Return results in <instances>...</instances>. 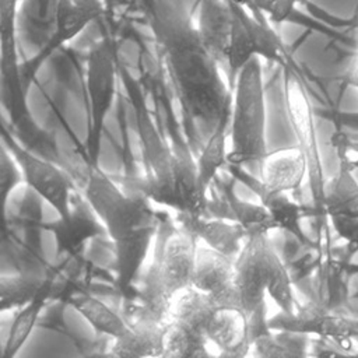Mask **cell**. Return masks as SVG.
I'll return each instance as SVG.
<instances>
[{
	"instance_id": "1",
	"label": "cell",
	"mask_w": 358,
	"mask_h": 358,
	"mask_svg": "<svg viewBox=\"0 0 358 358\" xmlns=\"http://www.w3.org/2000/svg\"><path fill=\"white\" fill-rule=\"evenodd\" d=\"M147 18L187 116L207 137L232 106L221 64L203 45L196 21L180 0H145Z\"/></svg>"
},
{
	"instance_id": "2",
	"label": "cell",
	"mask_w": 358,
	"mask_h": 358,
	"mask_svg": "<svg viewBox=\"0 0 358 358\" xmlns=\"http://www.w3.org/2000/svg\"><path fill=\"white\" fill-rule=\"evenodd\" d=\"M115 248L116 284L127 294L138 278L159 222L151 200L140 192L124 193L101 217Z\"/></svg>"
},
{
	"instance_id": "3",
	"label": "cell",
	"mask_w": 358,
	"mask_h": 358,
	"mask_svg": "<svg viewBox=\"0 0 358 358\" xmlns=\"http://www.w3.org/2000/svg\"><path fill=\"white\" fill-rule=\"evenodd\" d=\"M158 238V236H157ZM199 241L182 227L164 229L151 264L143 273L140 310L166 320L173 298L192 287Z\"/></svg>"
},
{
	"instance_id": "4",
	"label": "cell",
	"mask_w": 358,
	"mask_h": 358,
	"mask_svg": "<svg viewBox=\"0 0 358 358\" xmlns=\"http://www.w3.org/2000/svg\"><path fill=\"white\" fill-rule=\"evenodd\" d=\"M238 306L248 315L266 303V296L282 312L296 306L289 271L268 234L249 235L235 257Z\"/></svg>"
},
{
	"instance_id": "5",
	"label": "cell",
	"mask_w": 358,
	"mask_h": 358,
	"mask_svg": "<svg viewBox=\"0 0 358 358\" xmlns=\"http://www.w3.org/2000/svg\"><path fill=\"white\" fill-rule=\"evenodd\" d=\"M266 99L260 57L248 62L232 88V113L228 165H259L266 157Z\"/></svg>"
},
{
	"instance_id": "6",
	"label": "cell",
	"mask_w": 358,
	"mask_h": 358,
	"mask_svg": "<svg viewBox=\"0 0 358 358\" xmlns=\"http://www.w3.org/2000/svg\"><path fill=\"white\" fill-rule=\"evenodd\" d=\"M116 49L113 42L105 38L90 50L87 59L85 84L90 113L85 148L90 165H98L105 120L116 94Z\"/></svg>"
},
{
	"instance_id": "7",
	"label": "cell",
	"mask_w": 358,
	"mask_h": 358,
	"mask_svg": "<svg viewBox=\"0 0 358 358\" xmlns=\"http://www.w3.org/2000/svg\"><path fill=\"white\" fill-rule=\"evenodd\" d=\"M229 3L231 36L227 55L228 84L234 88L238 73L253 57L270 62H282L284 46L268 18H257L246 7Z\"/></svg>"
},
{
	"instance_id": "8",
	"label": "cell",
	"mask_w": 358,
	"mask_h": 358,
	"mask_svg": "<svg viewBox=\"0 0 358 358\" xmlns=\"http://www.w3.org/2000/svg\"><path fill=\"white\" fill-rule=\"evenodd\" d=\"M1 141L18 162L24 182L56 210L59 218L67 220L73 210L70 204L71 182L64 168L25 148L6 124L3 126Z\"/></svg>"
},
{
	"instance_id": "9",
	"label": "cell",
	"mask_w": 358,
	"mask_h": 358,
	"mask_svg": "<svg viewBox=\"0 0 358 358\" xmlns=\"http://www.w3.org/2000/svg\"><path fill=\"white\" fill-rule=\"evenodd\" d=\"M267 323L273 330L333 340L351 355L357 354L352 347L355 343L352 338V319L347 317L343 310L327 308L316 298L296 305L292 312L280 310Z\"/></svg>"
},
{
	"instance_id": "10",
	"label": "cell",
	"mask_w": 358,
	"mask_h": 358,
	"mask_svg": "<svg viewBox=\"0 0 358 358\" xmlns=\"http://www.w3.org/2000/svg\"><path fill=\"white\" fill-rule=\"evenodd\" d=\"M287 105L291 124L298 138V147L302 150L308 162V179L313 201V210L324 215L323 189L326 179L323 178L322 164L319 158L315 124L312 119V108L303 90L298 83L287 84Z\"/></svg>"
},
{
	"instance_id": "11",
	"label": "cell",
	"mask_w": 358,
	"mask_h": 358,
	"mask_svg": "<svg viewBox=\"0 0 358 358\" xmlns=\"http://www.w3.org/2000/svg\"><path fill=\"white\" fill-rule=\"evenodd\" d=\"M192 287L211 296L218 305L238 306L235 259L199 245Z\"/></svg>"
},
{
	"instance_id": "12",
	"label": "cell",
	"mask_w": 358,
	"mask_h": 358,
	"mask_svg": "<svg viewBox=\"0 0 358 358\" xmlns=\"http://www.w3.org/2000/svg\"><path fill=\"white\" fill-rule=\"evenodd\" d=\"M308 176V162L298 145L267 152L259 164L256 193L274 194L298 190Z\"/></svg>"
},
{
	"instance_id": "13",
	"label": "cell",
	"mask_w": 358,
	"mask_h": 358,
	"mask_svg": "<svg viewBox=\"0 0 358 358\" xmlns=\"http://www.w3.org/2000/svg\"><path fill=\"white\" fill-rule=\"evenodd\" d=\"M178 222L203 245L234 259L239 255L248 238L246 229L239 222L228 218L178 213Z\"/></svg>"
},
{
	"instance_id": "14",
	"label": "cell",
	"mask_w": 358,
	"mask_h": 358,
	"mask_svg": "<svg viewBox=\"0 0 358 358\" xmlns=\"http://www.w3.org/2000/svg\"><path fill=\"white\" fill-rule=\"evenodd\" d=\"M166 327L168 319L162 320L138 309L129 322L127 331L112 341L110 354L124 358L164 357Z\"/></svg>"
},
{
	"instance_id": "15",
	"label": "cell",
	"mask_w": 358,
	"mask_h": 358,
	"mask_svg": "<svg viewBox=\"0 0 358 358\" xmlns=\"http://www.w3.org/2000/svg\"><path fill=\"white\" fill-rule=\"evenodd\" d=\"M206 336L222 357H245L252 350L249 315L239 306L220 305L207 326Z\"/></svg>"
},
{
	"instance_id": "16",
	"label": "cell",
	"mask_w": 358,
	"mask_h": 358,
	"mask_svg": "<svg viewBox=\"0 0 358 358\" xmlns=\"http://www.w3.org/2000/svg\"><path fill=\"white\" fill-rule=\"evenodd\" d=\"M172 185L176 213L206 215L208 199L199 187L197 164L186 145L172 150Z\"/></svg>"
},
{
	"instance_id": "17",
	"label": "cell",
	"mask_w": 358,
	"mask_h": 358,
	"mask_svg": "<svg viewBox=\"0 0 358 358\" xmlns=\"http://www.w3.org/2000/svg\"><path fill=\"white\" fill-rule=\"evenodd\" d=\"M196 27L206 49L221 67H227L231 36L229 3L227 0H200Z\"/></svg>"
},
{
	"instance_id": "18",
	"label": "cell",
	"mask_w": 358,
	"mask_h": 358,
	"mask_svg": "<svg viewBox=\"0 0 358 358\" xmlns=\"http://www.w3.org/2000/svg\"><path fill=\"white\" fill-rule=\"evenodd\" d=\"M55 235L57 253L76 255L88 241L106 234V228L87 201L71 210L67 220L57 218L46 225Z\"/></svg>"
},
{
	"instance_id": "19",
	"label": "cell",
	"mask_w": 358,
	"mask_h": 358,
	"mask_svg": "<svg viewBox=\"0 0 358 358\" xmlns=\"http://www.w3.org/2000/svg\"><path fill=\"white\" fill-rule=\"evenodd\" d=\"M315 298L336 310H343L350 302L351 280L345 256L336 255L331 249L323 253L317 266Z\"/></svg>"
},
{
	"instance_id": "20",
	"label": "cell",
	"mask_w": 358,
	"mask_h": 358,
	"mask_svg": "<svg viewBox=\"0 0 358 358\" xmlns=\"http://www.w3.org/2000/svg\"><path fill=\"white\" fill-rule=\"evenodd\" d=\"M231 113L232 106L221 116L213 131L206 137L204 145L196 158L199 187L206 196L217 179L218 172L228 165L229 150H227V141L231 131Z\"/></svg>"
},
{
	"instance_id": "21",
	"label": "cell",
	"mask_w": 358,
	"mask_h": 358,
	"mask_svg": "<svg viewBox=\"0 0 358 358\" xmlns=\"http://www.w3.org/2000/svg\"><path fill=\"white\" fill-rule=\"evenodd\" d=\"M52 285H53V280L46 277L42 288L38 291L34 299H31L24 306L18 308L11 322V326L1 351V358H14L18 354V351L24 347V344L28 341L34 327L39 320V316L45 308V303L49 299V295L52 292Z\"/></svg>"
},
{
	"instance_id": "22",
	"label": "cell",
	"mask_w": 358,
	"mask_h": 358,
	"mask_svg": "<svg viewBox=\"0 0 358 358\" xmlns=\"http://www.w3.org/2000/svg\"><path fill=\"white\" fill-rule=\"evenodd\" d=\"M220 305L194 287L180 291L172 301L168 319L178 320L206 334L207 326Z\"/></svg>"
},
{
	"instance_id": "23",
	"label": "cell",
	"mask_w": 358,
	"mask_h": 358,
	"mask_svg": "<svg viewBox=\"0 0 358 358\" xmlns=\"http://www.w3.org/2000/svg\"><path fill=\"white\" fill-rule=\"evenodd\" d=\"M323 213L330 215L358 217V180L354 172L337 169L326 179L323 189Z\"/></svg>"
},
{
	"instance_id": "24",
	"label": "cell",
	"mask_w": 358,
	"mask_h": 358,
	"mask_svg": "<svg viewBox=\"0 0 358 358\" xmlns=\"http://www.w3.org/2000/svg\"><path fill=\"white\" fill-rule=\"evenodd\" d=\"M71 305L96 333L109 337L112 341L122 337L127 331L129 322L115 309L95 296L84 295L74 298L71 299Z\"/></svg>"
},
{
	"instance_id": "25",
	"label": "cell",
	"mask_w": 358,
	"mask_h": 358,
	"mask_svg": "<svg viewBox=\"0 0 358 358\" xmlns=\"http://www.w3.org/2000/svg\"><path fill=\"white\" fill-rule=\"evenodd\" d=\"M224 200L228 206L229 218L239 222L249 235L253 234H268L273 229H278L277 224L270 214L268 208L260 203H252L241 200L231 189L224 185Z\"/></svg>"
},
{
	"instance_id": "26",
	"label": "cell",
	"mask_w": 358,
	"mask_h": 358,
	"mask_svg": "<svg viewBox=\"0 0 358 358\" xmlns=\"http://www.w3.org/2000/svg\"><path fill=\"white\" fill-rule=\"evenodd\" d=\"M208 343L210 341L206 334L178 320L168 319L164 357H168V358L207 357L210 355V352L207 351Z\"/></svg>"
},
{
	"instance_id": "27",
	"label": "cell",
	"mask_w": 358,
	"mask_h": 358,
	"mask_svg": "<svg viewBox=\"0 0 358 358\" xmlns=\"http://www.w3.org/2000/svg\"><path fill=\"white\" fill-rule=\"evenodd\" d=\"M259 197L260 201L268 208L278 229L287 231L303 245L309 242L301 227V221L306 215V210L303 206L289 199L287 193L260 194Z\"/></svg>"
},
{
	"instance_id": "28",
	"label": "cell",
	"mask_w": 358,
	"mask_h": 358,
	"mask_svg": "<svg viewBox=\"0 0 358 358\" xmlns=\"http://www.w3.org/2000/svg\"><path fill=\"white\" fill-rule=\"evenodd\" d=\"M46 277L38 274L3 275L0 280V310L18 309L28 303L42 288Z\"/></svg>"
},
{
	"instance_id": "29",
	"label": "cell",
	"mask_w": 358,
	"mask_h": 358,
	"mask_svg": "<svg viewBox=\"0 0 358 358\" xmlns=\"http://www.w3.org/2000/svg\"><path fill=\"white\" fill-rule=\"evenodd\" d=\"M340 169L355 172L358 169V137L344 129H336L330 137Z\"/></svg>"
},
{
	"instance_id": "30",
	"label": "cell",
	"mask_w": 358,
	"mask_h": 358,
	"mask_svg": "<svg viewBox=\"0 0 358 358\" xmlns=\"http://www.w3.org/2000/svg\"><path fill=\"white\" fill-rule=\"evenodd\" d=\"M21 182H24L22 171L8 148L3 144L0 151V193L4 211L7 208L10 194Z\"/></svg>"
},
{
	"instance_id": "31",
	"label": "cell",
	"mask_w": 358,
	"mask_h": 358,
	"mask_svg": "<svg viewBox=\"0 0 358 358\" xmlns=\"http://www.w3.org/2000/svg\"><path fill=\"white\" fill-rule=\"evenodd\" d=\"M327 220L344 246L351 252H358V217L330 215Z\"/></svg>"
},
{
	"instance_id": "32",
	"label": "cell",
	"mask_w": 358,
	"mask_h": 358,
	"mask_svg": "<svg viewBox=\"0 0 358 358\" xmlns=\"http://www.w3.org/2000/svg\"><path fill=\"white\" fill-rule=\"evenodd\" d=\"M21 1L22 0H0V39H15Z\"/></svg>"
},
{
	"instance_id": "33",
	"label": "cell",
	"mask_w": 358,
	"mask_h": 358,
	"mask_svg": "<svg viewBox=\"0 0 358 358\" xmlns=\"http://www.w3.org/2000/svg\"><path fill=\"white\" fill-rule=\"evenodd\" d=\"M298 0H271L267 11V18L273 24H281L289 18Z\"/></svg>"
},
{
	"instance_id": "34",
	"label": "cell",
	"mask_w": 358,
	"mask_h": 358,
	"mask_svg": "<svg viewBox=\"0 0 358 358\" xmlns=\"http://www.w3.org/2000/svg\"><path fill=\"white\" fill-rule=\"evenodd\" d=\"M331 120L338 129H344L358 137V112H334Z\"/></svg>"
},
{
	"instance_id": "35",
	"label": "cell",
	"mask_w": 358,
	"mask_h": 358,
	"mask_svg": "<svg viewBox=\"0 0 358 358\" xmlns=\"http://www.w3.org/2000/svg\"><path fill=\"white\" fill-rule=\"evenodd\" d=\"M347 83H348V85L358 90V53H357V56L351 64V69L347 74Z\"/></svg>"
},
{
	"instance_id": "36",
	"label": "cell",
	"mask_w": 358,
	"mask_h": 358,
	"mask_svg": "<svg viewBox=\"0 0 358 358\" xmlns=\"http://www.w3.org/2000/svg\"><path fill=\"white\" fill-rule=\"evenodd\" d=\"M76 4L81 6V7H87L95 11H99L101 14H103V3L102 0H73Z\"/></svg>"
},
{
	"instance_id": "37",
	"label": "cell",
	"mask_w": 358,
	"mask_h": 358,
	"mask_svg": "<svg viewBox=\"0 0 358 358\" xmlns=\"http://www.w3.org/2000/svg\"><path fill=\"white\" fill-rule=\"evenodd\" d=\"M358 299V278L355 281L351 280V299Z\"/></svg>"
},
{
	"instance_id": "38",
	"label": "cell",
	"mask_w": 358,
	"mask_h": 358,
	"mask_svg": "<svg viewBox=\"0 0 358 358\" xmlns=\"http://www.w3.org/2000/svg\"><path fill=\"white\" fill-rule=\"evenodd\" d=\"M352 338L358 343V320H352Z\"/></svg>"
},
{
	"instance_id": "39",
	"label": "cell",
	"mask_w": 358,
	"mask_h": 358,
	"mask_svg": "<svg viewBox=\"0 0 358 358\" xmlns=\"http://www.w3.org/2000/svg\"><path fill=\"white\" fill-rule=\"evenodd\" d=\"M227 1H232V3H238V4H241V6H246V0H227Z\"/></svg>"
}]
</instances>
